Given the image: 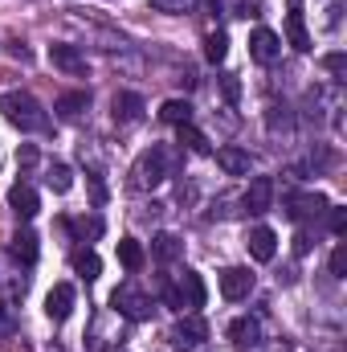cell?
<instances>
[{
	"mask_svg": "<svg viewBox=\"0 0 347 352\" xmlns=\"http://www.w3.org/2000/svg\"><path fill=\"white\" fill-rule=\"evenodd\" d=\"M119 263L127 266V270H139L143 266V246L135 238H119Z\"/></svg>",
	"mask_w": 347,
	"mask_h": 352,
	"instance_id": "603a6c76",
	"label": "cell"
},
{
	"mask_svg": "<svg viewBox=\"0 0 347 352\" xmlns=\"http://www.w3.org/2000/svg\"><path fill=\"white\" fill-rule=\"evenodd\" d=\"M70 311H74V287H70V283H58V287L45 295V316H49L53 324H66Z\"/></svg>",
	"mask_w": 347,
	"mask_h": 352,
	"instance_id": "7c38bea8",
	"label": "cell"
},
{
	"mask_svg": "<svg viewBox=\"0 0 347 352\" xmlns=\"http://www.w3.org/2000/svg\"><path fill=\"white\" fill-rule=\"evenodd\" d=\"M331 274H335V278L347 274V242H339V246L331 250Z\"/></svg>",
	"mask_w": 347,
	"mask_h": 352,
	"instance_id": "83f0119b",
	"label": "cell"
},
{
	"mask_svg": "<svg viewBox=\"0 0 347 352\" xmlns=\"http://www.w3.org/2000/svg\"><path fill=\"white\" fill-rule=\"evenodd\" d=\"M294 254H311V234H307V230L294 238Z\"/></svg>",
	"mask_w": 347,
	"mask_h": 352,
	"instance_id": "d6a6232c",
	"label": "cell"
},
{
	"mask_svg": "<svg viewBox=\"0 0 347 352\" xmlns=\"http://www.w3.org/2000/svg\"><path fill=\"white\" fill-rule=\"evenodd\" d=\"M45 180H49L53 192H70V188H74V173H70V164H53Z\"/></svg>",
	"mask_w": 347,
	"mask_h": 352,
	"instance_id": "d4e9b609",
	"label": "cell"
},
{
	"mask_svg": "<svg viewBox=\"0 0 347 352\" xmlns=\"http://www.w3.org/2000/svg\"><path fill=\"white\" fill-rule=\"evenodd\" d=\"M286 37H290V45H294L298 54H307V50H311V33H307V21H302V8H298V0H290V16H286Z\"/></svg>",
	"mask_w": 347,
	"mask_h": 352,
	"instance_id": "2e32d148",
	"label": "cell"
},
{
	"mask_svg": "<svg viewBox=\"0 0 347 352\" xmlns=\"http://www.w3.org/2000/svg\"><path fill=\"white\" fill-rule=\"evenodd\" d=\"M208 340V324L196 316V311H188V316H180L176 320V328H172V344L180 352H192V349H200Z\"/></svg>",
	"mask_w": 347,
	"mask_h": 352,
	"instance_id": "5b68a950",
	"label": "cell"
},
{
	"mask_svg": "<svg viewBox=\"0 0 347 352\" xmlns=\"http://www.w3.org/2000/svg\"><path fill=\"white\" fill-rule=\"evenodd\" d=\"M225 54H229V37H225V33H208V41H204V58L217 66V62H225Z\"/></svg>",
	"mask_w": 347,
	"mask_h": 352,
	"instance_id": "cb8c5ba5",
	"label": "cell"
},
{
	"mask_svg": "<svg viewBox=\"0 0 347 352\" xmlns=\"http://www.w3.org/2000/svg\"><path fill=\"white\" fill-rule=\"evenodd\" d=\"M250 291H254V274L246 270V266H229V270H221V295L225 299H250Z\"/></svg>",
	"mask_w": 347,
	"mask_h": 352,
	"instance_id": "30bf717a",
	"label": "cell"
},
{
	"mask_svg": "<svg viewBox=\"0 0 347 352\" xmlns=\"http://www.w3.org/2000/svg\"><path fill=\"white\" fill-rule=\"evenodd\" d=\"M110 107H115V123H123V127H131V123L143 119V98L135 90H119Z\"/></svg>",
	"mask_w": 347,
	"mask_h": 352,
	"instance_id": "5bb4252c",
	"label": "cell"
},
{
	"mask_svg": "<svg viewBox=\"0 0 347 352\" xmlns=\"http://www.w3.org/2000/svg\"><path fill=\"white\" fill-rule=\"evenodd\" d=\"M250 58H254L258 66H274V62L282 58V37H278L274 29H254V33H250Z\"/></svg>",
	"mask_w": 347,
	"mask_h": 352,
	"instance_id": "52a82bcc",
	"label": "cell"
},
{
	"mask_svg": "<svg viewBox=\"0 0 347 352\" xmlns=\"http://www.w3.org/2000/svg\"><path fill=\"white\" fill-rule=\"evenodd\" d=\"M176 144H180L184 152H192V156H208V140H204V131H196L192 123H180V127H176Z\"/></svg>",
	"mask_w": 347,
	"mask_h": 352,
	"instance_id": "ac0fdd59",
	"label": "cell"
},
{
	"mask_svg": "<svg viewBox=\"0 0 347 352\" xmlns=\"http://www.w3.org/2000/svg\"><path fill=\"white\" fill-rule=\"evenodd\" d=\"M12 254H16L25 266H33L37 263V234H33V230H16V238H12Z\"/></svg>",
	"mask_w": 347,
	"mask_h": 352,
	"instance_id": "44dd1931",
	"label": "cell"
},
{
	"mask_svg": "<svg viewBox=\"0 0 347 352\" xmlns=\"http://www.w3.org/2000/svg\"><path fill=\"white\" fill-rule=\"evenodd\" d=\"M204 299H208V291H204V278L196 274V270H180L172 283H164V303L176 307V311H196V307H204Z\"/></svg>",
	"mask_w": 347,
	"mask_h": 352,
	"instance_id": "3957f363",
	"label": "cell"
},
{
	"mask_svg": "<svg viewBox=\"0 0 347 352\" xmlns=\"http://www.w3.org/2000/svg\"><path fill=\"white\" fill-rule=\"evenodd\" d=\"M86 107H90V94H86V90H70V94H62V98L53 102V111H58L62 119H78Z\"/></svg>",
	"mask_w": 347,
	"mask_h": 352,
	"instance_id": "d6986e66",
	"label": "cell"
},
{
	"mask_svg": "<svg viewBox=\"0 0 347 352\" xmlns=\"http://www.w3.org/2000/svg\"><path fill=\"white\" fill-rule=\"evenodd\" d=\"M110 307H115L123 320H135V324L152 316V299H147V295H143L135 283H123V287H115V291H110Z\"/></svg>",
	"mask_w": 347,
	"mask_h": 352,
	"instance_id": "277c9868",
	"label": "cell"
},
{
	"mask_svg": "<svg viewBox=\"0 0 347 352\" xmlns=\"http://www.w3.org/2000/svg\"><path fill=\"white\" fill-rule=\"evenodd\" d=\"M16 160H21V164H25V168H29V164H37V148H33V144H25V148H21V156H16Z\"/></svg>",
	"mask_w": 347,
	"mask_h": 352,
	"instance_id": "1f68e13d",
	"label": "cell"
},
{
	"mask_svg": "<svg viewBox=\"0 0 347 352\" xmlns=\"http://www.w3.org/2000/svg\"><path fill=\"white\" fill-rule=\"evenodd\" d=\"M217 164L225 168L229 176H246L250 168H254V160H250V152H241V148H217Z\"/></svg>",
	"mask_w": 347,
	"mask_h": 352,
	"instance_id": "e0dca14e",
	"label": "cell"
},
{
	"mask_svg": "<svg viewBox=\"0 0 347 352\" xmlns=\"http://www.w3.org/2000/svg\"><path fill=\"white\" fill-rule=\"evenodd\" d=\"M49 62H53V70H62V74H70V78H86V54H82L78 45L53 41V45H49Z\"/></svg>",
	"mask_w": 347,
	"mask_h": 352,
	"instance_id": "8992f818",
	"label": "cell"
},
{
	"mask_svg": "<svg viewBox=\"0 0 347 352\" xmlns=\"http://www.w3.org/2000/svg\"><path fill=\"white\" fill-rule=\"evenodd\" d=\"M331 205H327V197L323 192H294L290 201H286V213L294 217V221H315V217H323Z\"/></svg>",
	"mask_w": 347,
	"mask_h": 352,
	"instance_id": "ba28073f",
	"label": "cell"
},
{
	"mask_svg": "<svg viewBox=\"0 0 347 352\" xmlns=\"http://www.w3.org/2000/svg\"><path fill=\"white\" fill-rule=\"evenodd\" d=\"M8 328H12V320H8V307L0 303V332H8Z\"/></svg>",
	"mask_w": 347,
	"mask_h": 352,
	"instance_id": "836d02e7",
	"label": "cell"
},
{
	"mask_svg": "<svg viewBox=\"0 0 347 352\" xmlns=\"http://www.w3.org/2000/svg\"><path fill=\"white\" fill-rule=\"evenodd\" d=\"M250 254L258 258V263H270L274 254H278V234L270 230V226H258V230H250Z\"/></svg>",
	"mask_w": 347,
	"mask_h": 352,
	"instance_id": "9a60e30c",
	"label": "cell"
},
{
	"mask_svg": "<svg viewBox=\"0 0 347 352\" xmlns=\"http://www.w3.org/2000/svg\"><path fill=\"white\" fill-rule=\"evenodd\" d=\"M0 111H4V119H8L16 131H45V127H49L45 107H41L29 90H8V94H0Z\"/></svg>",
	"mask_w": 347,
	"mask_h": 352,
	"instance_id": "7a4b0ae2",
	"label": "cell"
},
{
	"mask_svg": "<svg viewBox=\"0 0 347 352\" xmlns=\"http://www.w3.org/2000/svg\"><path fill=\"white\" fill-rule=\"evenodd\" d=\"M241 205L250 213H270V205H274V180L270 176H254L250 188L241 192Z\"/></svg>",
	"mask_w": 347,
	"mask_h": 352,
	"instance_id": "8fae6325",
	"label": "cell"
},
{
	"mask_svg": "<svg viewBox=\"0 0 347 352\" xmlns=\"http://www.w3.org/2000/svg\"><path fill=\"white\" fill-rule=\"evenodd\" d=\"M74 270H78L82 278H98L102 263H98V254H94V250H78V254H74Z\"/></svg>",
	"mask_w": 347,
	"mask_h": 352,
	"instance_id": "484cf974",
	"label": "cell"
},
{
	"mask_svg": "<svg viewBox=\"0 0 347 352\" xmlns=\"http://www.w3.org/2000/svg\"><path fill=\"white\" fill-rule=\"evenodd\" d=\"M196 0H152V8L156 12H188Z\"/></svg>",
	"mask_w": 347,
	"mask_h": 352,
	"instance_id": "f1b7e54d",
	"label": "cell"
},
{
	"mask_svg": "<svg viewBox=\"0 0 347 352\" xmlns=\"http://www.w3.org/2000/svg\"><path fill=\"white\" fill-rule=\"evenodd\" d=\"M160 119H164V123H172V127L192 123V102H188V98H168V102L160 107Z\"/></svg>",
	"mask_w": 347,
	"mask_h": 352,
	"instance_id": "ffe728a7",
	"label": "cell"
},
{
	"mask_svg": "<svg viewBox=\"0 0 347 352\" xmlns=\"http://www.w3.org/2000/svg\"><path fill=\"white\" fill-rule=\"evenodd\" d=\"M323 66L331 70V78H335V82H344V78H347V58H344V54H327V62H323Z\"/></svg>",
	"mask_w": 347,
	"mask_h": 352,
	"instance_id": "4316f807",
	"label": "cell"
},
{
	"mask_svg": "<svg viewBox=\"0 0 347 352\" xmlns=\"http://www.w3.org/2000/svg\"><path fill=\"white\" fill-rule=\"evenodd\" d=\"M331 234H335V238L347 234V209H331Z\"/></svg>",
	"mask_w": 347,
	"mask_h": 352,
	"instance_id": "4dcf8cb0",
	"label": "cell"
},
{
	"mask_svg": "<svg viewBox=\"0 0 347 352\" xmlns=\"http://www.w3.org/2000/svg\"><path fill=\"white\" fill-rule=\"evenodd\" d=\"M229 340L237 349H261V320L258 316H237L229 324Z\"/></svg>",
	"mask_w": 347,
	"mask_h": 352,
	"instance_id": "4fadbf2b",
	"label": "cell"
},
{
	"mask_svg": "<svg viewBox=\"0 0 347 352\" xmlns=\"http://www.w3.org/2000/svg\"><path fill=\"white\" fill-rule=\"evenodd\" d=\"M180 250H184V246H180V238H176V234H160V238L152 242L156 263H176V258H180Z\"/></svg>",
	"mask_w": 347,
	"mask_h": 352,
	"instance_id": "7402d4cb",
	"label": "cell"
},
{
	"mask_svg": "<svg viewBox=\"0 0 347 352\" xmlns=\"http://www.w3.org/2000/svg\"><path fill=\"white\" fill-rule=\"evenodd\" d=\"M221 90H225L229 107H237V98H241V82H237V74H225V78H221Z\"/></svg>",
	"mask_w": 347,
	"mask_h": 352,
	"instance_id": "f546056e",
	"label": "cell"
},
{
	"mask_svg": "<svg viewBox=\"0 0 347 352\" xmlns=\"http://www.w3.org/2000/svg\"><path fill=\"white\" fill-rule=\"evenodd\" d=\"M8 209H12L21 221H33V217H37V209H41V201H37V188H33L29 180H16V184L8 188Z\"/></svg>",
	"mask_w": 347,
	"mask_h": 352,
	"instance_id": "9c48e42d",
	"label": "cell"
},
{
	"mask_svg": "<svg viewBox=\"0 0 347 352\" xmlns=\"http://www.w3.org/2000/svg\"><path fill=\"white\" fill-rule=\"evenodd\" d=\"M176 168V148L168 144H152L135 164H131V188H139V192H152V188H160Z\"/></svg>",
	"mask_w": 347,
	"mask_h": 352,
	"instance_id": "6da1fadb",
	"label": "cell"
}]
</instances>
